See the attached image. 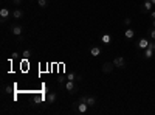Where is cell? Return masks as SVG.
<instances>
[{"label": "cell", "mask_w": 155, "mask_h": 115, "mask_svg": "<svg viewBox=\"0 0 155 115\" xmlns=\"http://www.w3.org/2000/svg\"><path fill=\"white\" fill-rule=\"evenodd\" d=\"M11 30V34H14L17 37V42H22V33H23V28H22V25H17V24H13L9 26Z\"/></svg>", "instance_id": "1"}, {"label": "cell", "mask_w": 155, "mask_h": 115, "mask_svg": "<svg viewBox=\"0 0 155 115\" xmlns=\"http://www.w3.org/2000/svg\"><path fill=\"white\" fill-rule=\"evenodd\" d=\"M88 109H90L88 104H87V103H82V101H76L73 104V111L78 112V114H85Z\"/></svg>", "instance_id": "2"}, {"label": "cell", "mask_w": 155, "mask_h": 115, "mask_svg": "<svg viewBox=\"0 0 155 115\" xmlns=\"http://www.w3.org/2000/svg\"><path fill=\"white\" fill-rule=\"evenodd\" d=\"M64 87H65V90H67L70 95L78 94V87H76V84H75V81H70V79H68V81H65Z\"/></svg>", "instance_id": "3"}, {"label": "cell", "mask_w": 155, "mask_h": 115, "mask_svg": "<svg viewBox=\"0 0 155 115\" xmlns=\"http://www.w3.org/2000/svg\"><path fill=\"white\" fill-rule=\"evenodd\" d=\"M113 65H115V69H126V59L123 58V56H116L115 59H113Z\"/></svg>", "instance_id": "4"}, {"label": "cell", "mask_w": 155, "mask_h": 115, "mask_svg": "<svg viewBox=\"0 0 155 115\" xmlns=\"http://www.w3.org/2000/svg\"><path fill=\"white\" fill-rule=\"evenodd\" d=\"M113 69H115L113 62H104L101 70H102V73H110V72H113Z\"/></svg>", "instance_id": "5"}, {"label": "cell", "mask_w": 155, "mask_h": 115, "mask_svg": "<svg viewBox=\"0 0 155 115\" xmlns=\"http://www.w3.org/2000/svg\"><path fill=\"white\" fill-rule=\"evenodd\" d=\"M58 100V94L56 92H50L47 95V104H54V101Z\"/></svg>", "instance_id": "6"}, {"label": "cell", "mask_w": 155, "mask_h": 115, "mask_svg": "<svg viewBox=\"0 0 155 115\" xmlns=\"http://www.w3.org/2000/svg\"><path fill=\"white\" fill-rule=\"evenodd\" d=\"M152 8H154V3H152V2H144V5L141 6V13L149 14V13L152 11Z\"/></svg>", "instance_id": "7"}, {"label": "cell", "mask_w": 155, "mask_h": 115, "mask_svg": "<svg viewBox=\"0 0 155 115\" xmlns=\"http://www.w3.org/2000/svg\"><path fill=\"white\" fill-rule=\"evenodd\" d=\"M9 14H11V13H9L8 8H2V9H0V20L5 22V20L9 17Z\"/></svg>", "instance_id": "8"}, {"label": "cell", "mask_w": 155, "mask_h": 115, "mask_svg": "<svg viewBox=\"0 0 155 115\" xmlns=\"http://www.w3.org/2000/svg\"><path fill=\"white\" fill-rule=\"evenodd\" d=\"M101 47H98V45H93L92 48H90V54H92V56L93 58H98L99 56V54H101Z\"/></svg>", "instance_id": "9"}, {"label": "cell", "mask_w": 155, "mask_h": 115, "mask_svg": "<svg viewBox=\"0 0 155 115\" xmlns=\"http://www.w3.org/2000/svg\"><path fill=\"white\" fill-rule=\"evenodd\" d=\"M154 51H155V50L152 48V42H151V44H149V47L144 50V58H146V59H151V58L154 56Z\"/></svg>", "instance_id": "10"}, {"label": "cell", "mask_w": 155, "mask_h": 115, "mask_svg": "<svg viewBox=\"0 0 155 115\" xmlns=\"http://www.w3.org/2000/svg\"><path fill=\"white\" fill-rule=\"evenodd\" d=\"M11 16H13V19L19 20V19L23 17V11H22V9H14L13 13H11Z\"/></svg>", "instance_id": "11"}, {"label": "cell", "mask_w": 155, "mask_h": 115, "mask_svg": "<svg viewBox=\"0 0 155 115\" xmlns=\"http://www.w3.org/2000/svg\"><path fill=\"white\" fill-rule=\"evenodd\" d=\"M101 42L104 44V45H110V44H112V36L110 34H102L101 36Z\"/></svg>", "instance_id": "12"}, {"label": "cell", "mask_w": 155, "mask_h": 115, "mask_svg": "<svg viewBox=\"0 0 155 115\" xmlns=\"http://www.w3.org/2000/svg\"><path fill=\"white\" fill-rule=\"evenodd\" d=\"M149 44H151V42H149L147 39H140V41H138V48H141V50H146V48L149 47Z\"/></svg>", "instance_id": "13"}, {"label": "cell", "mask_w": 155, "mask_h": 115, "mask_svg": "<svg viewBox=\"0 0 155 115\" xmlns=\"http://www.w3.org/2000/svg\"><path fill=\"white\" fill-rule=\"evenodd\" d=\"M67 79H70V81H75V83H76V81H81L82 78H81L79 75H76L75 72H70V73L67 75Z\"/></svg>", "instance_id": "14"}, {"label": "cell", "mask_w": 155, "mask_h": 115, "mask_svg": "<svg viewBox=\"0 0 155 115\" xmlns=\"http://www.w3.org/2000/svg\"><path fill=\"white\" fill-rule=\"evenodd\" d=\"M124 36H126V39H132V37H135V30L134 28H127L124 31Z\"/></svg>", "instance_id": "15"}, {"label": "cell", "mask_w": 155, "mask_h": 115, "mask_svg": "<svg viewBox=\"0 0 155 115\" xmlns=\"http://www.w3.org/2000/svg\"><path fill=\"white\" fill-rule=\"evenodd\" d=\"M87 104H88V107H96V98L95 96H87Z\"/></svg>", "instance_id": "16"}, {"label": "cell", "mask_w": 155, "mask_h": 115, "mask_svg": "<svg viewBox=\"0 0 155 115\" xmlns=\"http://www.w3.org/2000/svg\"><path fill=\"white\" fill-rule=\"evenodd\" d=\"M37 5H39V8L45 9L48 6V0H37Z\"/></svg>", "instance_id": "17"}, {"label": "cell", "mask_w": 155, "mask_h": 115, "mask_svg": "<svg viewBox=\"0 0 155 115\" xmlns=\"http://www.w3.org/2000/svg\"><path fill=\"white\" fill-rule=\"evenodd\" d=\"M30 56H31V50H30V48H26V50L22 51V58H23V59H30Z\"/></svg>", "instance_id": "18"}, {"label": "cell", "mask_w": 155, "mask_h": 115, "mask_svg": "<svg viewBox=\"0 0 155 115\" xmlns=\"http://www.w3.org/2000/svg\"><path fill=\"white\" fill-rule=\"evenodd\" d=\"M149 36H151V39H152V41H155V28L149 30Z\"/></svg>", "instance_id": "19"}, {"label": "cell", "mask_w": 155, "mask_h": 115, "mask_svg": "<svg viewBox=\"0 0 155 115\" xmlns=\"http://www.w3.org/2000/svg\"><path fill=\"white\" fill-rule=\"evenodd\" d=\"M123 22H124V25H130V24H132V19H130V17H124Z\"/></svg>", "instance_id": "20"}, {"label": "cell", "mask_w": 155, "mask_h": 115, "mask_svg": "<svg viewBox=\"0 0 155 115\" xmlns=\"http://www.w3.org/2000/svg\"><path fill=\"white\" fill-rule=\"evenodd\" d=\"M149 16H151V19L154 20V19H155V11H151V13H149Z\"/></svg>", "instance_id": "21"}, {"label": "cell", "mask_w": 155, "mask_h": 115, "mask_svg": "<svg viewBox=\"0 0 155 115\" xmlns=\"http://www.w3.org/2000/svg\"><path fill=\"white\" fill-rule=\"evenodd\" d=\"M13 2H14L16 5H20V3H22V0H13Z\"/></svg>", "instance_id": "22"}, {"label": "cell", "mask_w": 155, "mask_h": 115, "mask_svg": "<svg viewBox=\"0 0 155 115\" xmlns=\"http://www.w3.org/2000/svg\"><path fill=\"white\" fill-rule=\"evenodd\" d=\"M152 26H154V28H155V19L152 20Z\"/></svg>", "instance_id": "23"}, {"label": "cell", "mask_w": 155, "mask_h": 115, "mask_svg": "<svg viewBox=\"0 0 155 115\" xmlns=\"http://www.w3.org/2000/svg\"><path fill=\"white\" fill-rule=\"evenodd\" d=\"M152 48H154V50H155V42H152Z\"/></svg>", "instance_id": "24"}, {"label": "cell", "mask_w": 155, "mask_h": 115, "mask_svg": "<svg viewBox=\"0 0 155 115\" xmlns=\"http://www.w3.org/2000/svg\"><path fill=\"white\" fill-rule=\"evenodd\" d=\"M151 2H152V3H154V6H155V0H151Z\"/></svg>", "instance_id": "25"}, {"label": "cell", "mask_w": 155, "mask_h": 115, "mask_svg": "<svg viewBox=\"0 0 155 115\" xmlns=\"http://www.w3.org/2000/svg\"><path fill=\"white\" fill-rule=\"evenodd\" d=\"M144 2H151V0H144Z\"/></svg>", "instance_id": "26"}]
</instances>
